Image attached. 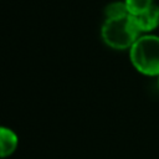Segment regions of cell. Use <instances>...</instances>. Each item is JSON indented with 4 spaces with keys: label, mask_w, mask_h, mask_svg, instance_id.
Returning <instances> with one entry per match:
<instances>
[{
    "label": "cell",
    "mask_w": 159,
    "mask_h": 159,
    "mask_svg": "<svg viewBox=\"0 0 159 159\" xmlns=\"http://www.w3.org/2000/svg\"><path fill=\"white\" fill-rule=\"evenodd\" d=\"M132 15H125L114 19H106L101 35L104 43L114 50H125L130 48L132 45L140 36Z\"/></svg>",
    "instance_id": "obj_1"
},
{
    "label": "cell",
    "mask_w": 159,
    "mask_h": 159,
    "mask_svg": "<svg viewBox=\"0 0 159 159\" xmlns=\"http://www.w3.org/2000/svg\"><path fill=\"white\" fill-rule=\"evenodd\" d=\"M133 67L145 76H159V36L143 35L129 48Z\"/></svg>",
    "instance_id": "obj_2"
},
{
    "label": "cell",
    "mask_w": 159,
    "mask_h": 159,
    "mask_svg": "<svg viewBox=\"0 0 159 159\" xmlns=\"http://www.w3.org/2000/svg\"><path fill=\"white\" fill-rule=\"evenodd\" d=\"M132 17L140 32H150L159 26V6L154 4L147 11L139 15H132Z\"/></svg>",
    "instance_id": "obj_3"
},
{
    "label": "cell",
    "mask_w": 159,
    "mask_h": 159,
    "mask_svg": "<svg viewBox=\"0 0 159 159\" xmlns=\"http://www.w3.org/2000/svg\"><path fill=\"white\" fill-rule=\"evenodd\" d=\"M19 139L16 133L4 125H0V158H6L11 155L16 147H17Z\"/></svg>",
    "instance_id": "obj_4"
},
{
    "label": "cell",
    "mask_w": 159,
    "mask_h": 159,
    "mask_svg": "<svg viewBox=\"0 0 159 159\" xmlns=\"http://www.w3.org/2000/svg\"><path fill=\"white\" fill-rule=\"evenodd\" d=\"M129 15H139L150 9L154 2L153 0H124Z\"/></svg>",
    "instance_id": "obj_5"
},
{
    "label": "cell",
    "mask_w": 159,
    "mask_h": 159,
    "mask_svg": "<svg viewBox=\"0 0 159 159\" xmlns=\"http://www.w3.org/2000/svg\"><path fill=\"white\" fill-rule=\"evenodd\" d=\"M104 15H106V19H114V17L129 15V12L127 10L124 1H114V2H111L106 6Z\"/></svg>",
    "instance_id": "obj_6"
},
{
    "label": "cell",
    "mask_w": 159,
    "mask_h": 159,
    "mask_svg": "<svg viewBox=\"0 0 159 159\" xmlns=\"http://www.w3.org/2000/svg\"><path fill=\"white\" fill-rule=\"evenodd\" d=\"M158 87H159V80H158Z\"/></svg>",
    "instance_id": "obj_7"
}]
</instances>
